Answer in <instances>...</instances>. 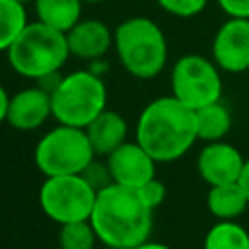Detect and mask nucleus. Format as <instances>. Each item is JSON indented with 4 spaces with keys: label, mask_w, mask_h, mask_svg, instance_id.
Segmentation results:
<instances>
[{
    "label": "nucleus",
    "mask_w": 249,
    "mask_h": 249,
    "mask_svg": "<svg viewBox=\"0 0 249 249\" xmlns=\"http://www.w3.org/2000/svg\"><path fill=\"white\" fill-rule=\"evenodd\" d=\"M84 4H99V2H105V0H82Z\"/></svg>",
    "instance_id": "obj_28"
},
{
    "label": "nucleus",
    "mask_w": 249,
    "mask_h": 249,
    "mask_svg": "<svg viewBox=\"0 0 249 249\" xmlns=\"http://www.w3.org/2000/svg\"><path fill=\"white\" fill-rule=\"evenodd\" d=\"M156 163L158 161L136 140H126L107 156L113 183L128 189H140L144 183L154 179Z\"/></svg>",
    "instance_id": "obj_11"
},
{
    "label": "nucleus",
    "mask_w": 249,
    "mask_h": 249,
    "mask_svg": "<svg viewBox=\"0 0 249 249\" xmlns=\"http://www.w3.org/2000/svg\"><path fill=\"white\" fill-rule=\"evenodd\" d=\"M70 56L82 60H99L113 47V31L99 19H80L66 31Z\"/></svg>",
    "instance_id": "obj_13"
},
{
    "label": "nucleus",
    "mask_w": 249,
    "mask_h": 249,
    "mask_svg": "<svg viewBox=\"0 0 249 249\" xmlns=\"http://www.w3.org/2000/svg\"><path fill=\"white\" fill-rule=\"evenodd\" d=\"M97 191L82 175L45 177L39 189V206L58 226L89 220Z\"/></svg>",
    "instance_id": "obj_8"
},
{
    "label": "nucleus",
    "mask_w": 249,
    "mask_h": 249,
    "mask_svg": "<svg viewBox=\"0 0 249 249\" xmlns=\"http://www.w3.org/2000/svg\"><path fill=\"white\" fill-rule=\"evenodd\" d=\"M37 169L45 177L82 175V171L95 160L86 128L56 124L47 130L33 150Z\"/></svg>",
    "instance_id": "obj_6"
},
{
    "label": "nucleus",
    "mask_w": 249,
    "mask_h": 249,
    "mask_svg": "<svg viewBox=\"0 0 249 249\" xmlns=\"http://www.w3.org/2000/svg\"><path fill=\"white\" fill-rule=\"evenodd\" d=\"M195 123H196V136L204 144L224 140L228 136V132L231 130V113L220 99L216 103L196 109Z\"/></svg>",
    "instance_id": "obj_17"
},
{
    "label": "nucleus",
    "mask_w": 249,
    "mask_h": 249,
    "mask_svg": "<svg viewBox=\"0 0 249 249\" xmlns=\"http://www.w3.org/2000/svg\"><path fill=\"white\" fill-rule=\"evenodd\" d=\"M107 97L103 76L93 74L89 68L74 70L62 76L60 84L51 93L53 119L58 124L86 128L107 109Z\"/></svg>",
    "instance_id": "obj_5"
},
{
    "label": "nucleus",
    "mask_w": 249,
    "mask_h": 249,
    "mask_svg": "<svg viewBox=\"0 0 249 249\" xmlns=\"http://www.w3.org/2000/svg\"><path fill=\"white\" fill-rule=\"evenodd\" d=\"M49 117H53L51 93L39 88L37 84L23 88L10 97L6 123L12 128L21 132H31L41 128Z\"/></svg>",
    "instance_id": "obj_12"
},
{
    "label": "nucleus",
    "mask_w": 249,
    "mask_h": 249,
    "mask_svg": "<svg viewBox=\"0 0 249 249\" xmlns=\"http://www.w3.org/2000/svg\"><path fill=\"white\" fill-rule=\"evenodd\" d=\"M82 177H84L95 191H101V189H105V187H109V185L113 183L107 161L103 163V161H97V160H93V161L82 171Z\"/></svg>",
    "instance_id": "obj_22"
},
{
    "label": "nucleus",
    "mask_w": 249,
    "mask_h": 249,
    "mask_svg": "<svg viewBox=\"0 0 249 249\" xmlns=\"http://www.w3.org/2000/svg\"><path fill=\"white\" fill-rule=\"evenodd\" d=\"M134 249H171V247L165 245V243H161V241H152V239H148V241L136 245Z\"/></svg>",
    "instance_id": "obj_27"
},
{
    "label": "nucleus",
    "mask_w": 249,
    "mask_h": 249,
    "mask_svg": "<svg viewBox=\"0 0 249 249\" xmlns=\"http://www.w3.org/2000/svg\"><path fill=\"white\" fill-rule=\"evenodd\" d=\"M138 191V195L142 196V200L152 208V210H156L163 200H165V195H167V189H165V185L158 179V177H154V179H150L148 183H144L140 189H136Z\"/></svg>",
    "instance_id": "obj_23"
},
{
    "label": "nucleus",
    "mask_w": 249,
    "mask_h": 249,
    "mask_svg": "<svg viewBox=\"0 0 249 249\" xmlns=\"http://www.w3.org/2000/svg\"><path fill=\"white\" fill-rule=\"evenodd\" d=\"M12 70L35 82L43 76L60 72L70 56L66 33L41 21H29L6 51Z\"/></svg>",
    "instance_id": "obj_4"
},
{
    "label": "nucleus",
    "mask_w": 249,
    "mask_h": 249,
    "mask_svg": "<svg viewBox=\"0 0 249 249\" xmlns=\"http://www.w3.org/2000/svg\"><path fill=\"white\" fill-rule=\"evenodd\" d=\"M27 23L25 4L18 0H0V53L10 49Z\"/></svg>",
    "instance_id": "obj_19"
},
{
    "label": "nucleus",
    "mask_w": 249,
    "mask_h": 249,
    "mask_svg": "<svg viewBox=\"0 0 249 249\" xmlns=\"http://www.w3.org/2000/svg\"><path fill=\"white\" fill-rule=\"evenodd\" d=\"M171 95L196 111L222 99V70L202 54H183L171 68Z\"/></svg>",
    "instance_id": "obj_7"
},
{
    "label": "nucleus",
    "mask_w": 249,
    "mask_h": 249,
    "mask_svg": "<svg viewBox=\"0 0 249 249\" xmlns=\"http://www.w3.org/2000/svg\"><path fill=\"white\" fill-rule=\"evenodd\" d=\"M113 49L123 68L140 80L156 78L167 64V39L161 27L144 16L128 18L115 27Z\"/></svg>",
    "instance_id": "obj_3"
},
{
    "label": "nucleus",
    "mask_w": 249,
    "mask_h": 249,
    "mask_svg": "<svg viewBox=\"0 0 249 249\" xmlns=\"http://www.w3.org/2000/svg\"><path fill=\"white\" fill-rule=\"evenodd\" d=\"M202 249H249V231L237 220H216L204 235Z\"/></svg>",
    "instance_id": "obj_18"
},
{
    "label": "nucleus",
    "mask_w": 249,
    "mask_h": 249,
    "mask_svg": "<svg viewBox=\"0 0 249 249\" xmlns=\"http://www.w3.org/2000/svg\"><path fill=\"white\" fill-rule=\"evenodd\" d=\"M86 134L89 138L95 156L107 158L113 150H117L121 144L126 142L128 124L121 113L113 109H105L86 126Z\"/></svg>",
    "instance_id": "obj_14"
},
{
    "label": "nucleus",
    "mask_w": 249,
    "mask_h": 249,
    "mask_svg": "<svg viewBox=\"0 0 249 249\" xmlns=\"http://www.w3.org/2000/svg\"><path fill=\"white\" fill-rule=\"evenodd\" d=\"M237 183L241 185V189H243V193H245V196L249 200V158L245 160V165H243V171H241V177H239Z\"/></svg>",
    "instance_id": "obj_26"
},
{
    "label": "nucleus",
    "mask_w": 249,
    "mask_h": 249,
    "mask_svg": "<svg viewBox=\"0 0 249 249\" xmlns=\"http://www.w3.org/2000/svg\"><path fill=\"white\" fill-rule=\"evenodd\" d=\"M95 230L89 220L62 224L58 230V245L60 249H95L97 243Z\"/></svg>",
    "instance_id": "obj_20"
},
{
    "label": "nucleus",
    "mask_w": 249,
    "mask_h": 249,
    "mask_svg": "<svg viewBox=\"0 0 249 249\" xmlns=\"http://www.w3.org/2000/svg\"><path fill=\"white\" fill-rule=\"evenodd\" d=\"M163 12L175 16V18H195L198 16L208 0H154Z\"/></svg>",
    "instance_id": "obj_21"
},
{
    "label": "nucleus",
    "mask_w": 249,
    "mask_h": 249,
    "mask_svg": "<svg viewBox=\"0 0 249 249\" xmlns=\"http://www.w3.org/2000/svg\"><path fill=\"white\" fill-rule=\"evenodd\" d=\"M154 210L136 189L117 183L97 191L89 222L99 243L107 249H134L150 239Z\"/></svg>",
    "instance_id": "obj_1"
},
{
    "label": "nucleus",
    "mask_w": 249,
    "mask_h": 249,
    "mask_svg": "<svg viewBox=\"0 0 249 249\" xmlns=\"http://www.w3.org/2000/svg\"><path fill=\"white\" fill-rule=\"evenodd\" d=\"M245 160L247 158H243V154L226 140L206 142L196 156V171L208 187L237 183Z\"/></svg>",
    "instance_id": "obj_10"
},
{
    "label": "nucleus",
    "mask_w": 249,
    "mask_h": 249,
    "mask_svg": "<svg viewBox=\"0 0 249 249\" xmlns=\"http://www.w3.org/2000/svg\"><path fill=\"white\" fill-rule=\"evenodd\" d=\"M206 208L216 220H237L249 208V200L239 183L214 185L208 189Z\"/></svg>",
    "instance_id": "obj_15"
},
{
    "label": "nucleus",
    "mask_w": 249,
    "mask_h": 249,
    "mask_svg": "<svg viewBox=\"0 0 249 249\" xmlns=\"http://www.w3.org/2000/svg\"><path fill=\"white\" fill-rule=\"evenodd\" d=\"M82 0H33L37 21L62 33L82 19Z\"/></svg>",
    "instance_id": "obj_16"
},
{
    "label": "nucleus",
    "mask_w": 249,
    "mask_h": 249,
    "mask_svg": "<svg viewBox=\"0 0 249 249\" xmlns=\"http://www.w3.org/2000/svg\"><path fill=\"white\" fill-rule=\"evenodd\" d=\"M18 2H21V4H27V2H33V0H18Z\"/></svg>",
    "instance_id": "obj_29"
},
{
    "label": "nucleus",
    "mask_w": 249,
    "mask_h": 249,
    "mask_svg": "<svg viewBox=\"0 0 249 249\" xmlns=\"http://www.w3.org/2000/svg\"><path fill=\"white\" fill-rule=\"evenodd\" d=\"M134 134V140L158 163L175 161L198 140L195 111L171 93L156 97L140 111Z\"/></svg>",
    "instance_id": "obj_2"
},
{
    "label": "nucleus",
    "mask_w": 249,
    "mask_h": 249,
    "mask_svg": "<svg viewBox=\"0 0 249 249\" xmlns=\"http://www.w3.org/2000/svg\"><path fill=\"white\" fill-rule=\"evenodd\" d=\"M228 18L249 19V0H216Z\"/></svg>",
    "instance_id": "obj_24"
},
{
    "label": "nucleus",
    "mask_w": 249,
    "mask_h": 249,
    "mask_svg": "<svg viewBox=\"0 0 249 249\" xmlns=\"http://www.w3.org/2000/svg\"><path fill=\"white\" fill-rule=\"evenodd\" d=\"M212 60L222 72H249V19L228 18L212 39Z\"/></svg>",
    "instance_id": "obj_9"
},
{
    "label": "nucleus",
    "mask_w": 249,
    "mask_h": 249,
    "mask_svg": "<svg viewBox=\"0 0 249 249\" xmlns=\"http://www.w3.org/2000/svg\"><path fill=\"white\" fill-rule=\"evenodd\" d=\"M10 97L8 91L4 89V86H0V123L8 119V107H10Z\"/></svg>",
    "instance_id": "obj_25"
}]
</instances>
